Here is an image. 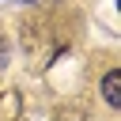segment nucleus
Wrapping results in <instances>:
<instances>
[{
  "label": "nucleus",
  "instance_id": "1",
  "mask_svg": "<svg viewBox=\"0 0 121 121\" xmlns=\"http://www.w3.org/2000/svg\"><path fill=\"white\" fill-rule=\"evenodd\" d=\"M102 98H106V106H121V72H117V68L106 72V79H102Z\"/></svg>",
  "mask_w": 121,
  "mask_h": 121
},
{
  "label": "nucleus",
  "instance_id": "3",
  "mask_svg": "<svg viewBox=\"0 0 121 121\" xmlns=\"http://www.w3.org/2000/svg\"><path fill=\"white\" fill-rule=\"evenodd\" d=\"M8 57H11V45H8V38H4V34H0V68H4V64H8Z\"/></svg>",
  "mask_w": 121,
  "mask_h": 121
},
{
  "label": "nucleus",
  "instance_id": "2",
  "mask_svg": "<svg viewBox=\"0 0 121 121\" xmlns=\"http://www.w3.org/2000/svg\"><path fill=\"white\" fill-rule=\"evenodd\" d=\"M15 117H19V95L8 91V95L0 98V121H15Z\"/></svg>",
  "mask_w": 121,
  "mask_h": 121
}]
</instances>
